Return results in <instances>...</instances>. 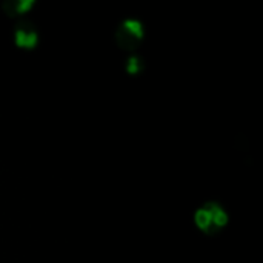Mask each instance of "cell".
<instances>
[{
    "label": "cell",
    "mask_w": 263,
    "mask_h": 263,
    "mask_svg": "<svg viewBox=\"0 0 263 263\" xmlns=\"http://www.w3.org/2000/svg\"><path fill=\"white\" fill-rule=\"evenodd\" d=\"M32 3H34L32 0H8L2 5V8L6 15L14 17L18 14H25L32 6Z\"/></svg>",
    "instance_id": "cell-4"
},
{
    "label": "cell",
    "mask_w": 263,
    "mask_h": 263,
    "mask_svg": "<svg viewBox=\"0 0 263 263\" xmlns=\"http://www.w3.org/2000/svg\"><path fill=\"white\" fill-rule=\"evenodd\" d=\"M227 222H228L227 213L216 202H208L196 213V223L206 234H216L227 225Z\"/></svg>",
    "instance_id": "cell-1"
},
{
    "label": "cell",
    "mask_w": 263,
    "mask_h": 263,
    "mask_svg": "<svg viewBox=\"0 0 263 263\" xmlns=\"http://www.w3.org/2000/svg\"><path fill=\"white\" fill-rule=\"evenodd\" d=\"M143 68V60L137 55H133L126 60V69L129 74H139Z\"/></svg>",
    "instance_id": "cell-5"
},
{
    "label": "cell",
    "mask_w": 263,
    "mask_h": 263,
    "mask_svg": "<svg viewBox=\"0 0 263 263\" xmlns=\"http://www.w3.org/2000/svg\"><path fill=\"white\" fill-rule=\"evenodd\" d=\"M14 39L17 46L31 49L37 45V29L31 22H20L14 29Z\"/></svg>",
    "instance_id": "cell-3"
},
{
    "label": "cell",
    "mask_w": 263,
    "mask_h": 263,
    "mask_svg": "<svg viewBox=\"0 0 263 263\" xmlns=\"http://www.w3.org/2000/svg\"><path fill=\"white\" fill-rule=\"evenodd\" d=\"M143 39V25L136 18L123 20L116 29V42L122 49L134 51Z\"/></svg>",
    "instance_id": "cell-2"
}]
</instances>
